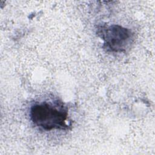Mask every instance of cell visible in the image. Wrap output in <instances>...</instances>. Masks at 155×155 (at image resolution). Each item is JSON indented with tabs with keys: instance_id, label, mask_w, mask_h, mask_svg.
I'll return each instance as SVG.
<instances>
[{
	"instance_id": "2",
	"label": "cell",
	"mask_w": 155,
	"mask_h": 155,
	"mask_svg": "<svg viewBox=\"0 0 155 155\" xmlns=\"http://www.w3.org/2000/svg\"><path fill=\"white\" fill-rule=\"evenodd\" d=\"M97 33L104 41L105 48L113 52L126 51L134 41L132 31L117 24L101 26Z\"/></svg>"
},
{
	"instance_id": "1",
	"label": "cell",
	"mask_w": 155,
	"mask_h": 155,
	"mask_svg": "<svg viewBox=\"0 0 155 155\" xmlns=\"http://www.w3.org/2000/svg\"><path fill=\"white\" fill-rule=\"evenodd\" d=\"M30 119L33 124L46 131L68 128V111L63 106L46 102L35 104L30 108Z\"/></svg>"
}]
</instances>
